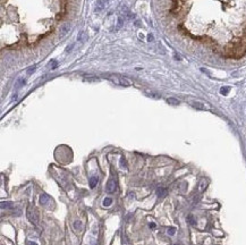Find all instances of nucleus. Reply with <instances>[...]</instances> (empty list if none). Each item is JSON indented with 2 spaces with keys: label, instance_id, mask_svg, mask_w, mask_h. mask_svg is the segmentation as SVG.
<instances>
[{
  "label": "nucleus",
  "instance_id": "nucleus-1",
  "mask_svg": "<svg viewBox=\"0 0 246 245\" xmlns=\"http://www.w3.org/2000/svg\"><path fill=\"white\" fill-rule=\"evenodd\" d=\"M246 53V39L237 43H230L226 48V57L228 58H240Z\"/></svg>",
  "mask_w": 246,
  "mask_h": 245
},
{
  "label": "nucleus",
  "instance_id": "nucleus-2",
  "mask_svg": "<svg viewBox=\"0 0 246 245\" xmlns=\"http://www.w3.org/2000/svg\"><path fill=\"white\" fill-rule=\"evenodd\" d=\"M107 78L109 81H111L112 83L120 85V86H131L134 84V82L131 78L119 75V74H109V75H107Z\"/></svg>",
  "mask_w": 246,
  "mask_h": 245
},
{
  "label": "nucleus",
  "instance_id": "nucleus-3",
  "mask_svg": "<svg viewBox=\"0 0 246 245\" xmlns=\"http://www.w3.org/2000/svg\"><path fill=\"white\" fill-rule=\"evenodd\" d=\"M27 218L30 219V221H31L32 224L38 225L39 212H38V209L35 206H28V209H27Z\"/></svg>",
  "mask_w": 246,
  "mask_h": 245
},
{
  "label": "nucleus",
  "instance_id": "nucleus-4",
  "mask_svg": "<svg viewBox=\"0 0 246 245\" xmlns=\"http://www.w3.org/2000/svg\"><path fill=\"white\" fill-rule=\"evenodd\" d=\"M117 188V182L115 178H110L107 183V186H106V191L108 193H114Z\"/></svg>",
  "mask_w": 246,
  "mask_h": 245
},
{
  "label": "nucleus",
  "instance_id": "nucleus-5",
  "mask_svg": "<svg viewBox=\"0 0 246 245\" xmlns=\"http://www.w3.org/2000/svg\"><path fill=\"white\" fill-rule=\"evenodd\" d=\"M172 1V8H171V13L176 14L179 12V9L182 8V1L180 0H171Z\"/></svg>",
  "mask_w": 246,
  "mask_h": 245
},
{
  "label": "nucleus",
  "instance_id": "nucleus-6",
  "mask_svg": "<svg viewBox=\"0 0 246 245\" xmlns=\"http://www.w3.org/2000/svg\"><path fill=\"white\" fill-rule=\"evenodd\" d=\"M70 28H72V27H70L69 24H64V25L60 26V31H59V33H60V36H61V38L66 36V35L69 33Z\"/></svg>",
  "mask_w": 246,
  "mask_h": 245
},
{
  "label": "nucleus",
  "instance_id": "nucleus-7",
  "mask_svg": "<svg viewBox=\"0 0 246 245\" xmlns=\"http://www.w3.org/2000/svg\"><path fill=\"white\" fill-rule=\"evenodd\" d=\"M208 184H209L208 179H207V178H202V179L200 181V183H199V186H197L199 192H200V193L204 192V191H205V188L208 187Z\"/></svg>",
  "mask_w": 246,
  "mask_h": 245
},
{
  "label": "nucleus",
  "instance_id": "nucleus-8",
  "mask_svg": "<svg viewBox=\"0 0 246 245\" xmlns=\"http://www.w3.org/2000/svg\"><path fill=\"white\" fill-rule=\"evenodd\" d=\"M144 93L145 96H147L149 98H153V99H160V94L159 93H157V92H154V91H151V90H144Z\"/></svg>",
  "mask_w": 246,
  "mask_h": 245
},
{
  "label": "nucleus",
  "instance_id": "nucleus-9",
  "mask_svg": "<svg viewBox=\"0 0 246 245\" xmlns=\"http://www.w3.org/2000/svg\"><path fill=\"white\" fill-rule=\"evenodd\" d=\"M49 201H50V196H49L48 194L43 193V194H41V195H40V203H41V204L45 206Z\"/></svg>",
  "mask_w": 246,
  "mask_h": 245
},
{
  "label": "nucleus",
  "instance_id": "nucleus-10",
  "mask_svg": "<svg viewBox=\"0 0 246 245\" xmlns=\"http://www.w3.org/2000/svg\"><path fill=\"white\" fill-rule=\"evenodd\" d=\"M84 81H88V82H98L100 81L99 76H95V75H84Z\"/></svg>",
  "mask_w": 246,
  "mask_h": 245
},
{
  "label": "nucleus",
  "instance_id": "nucleus-11",
  "mask_svg": "<svg viewBox=\"0 0 246 245\" xmlns=\"http://www.w3.org/2000/svg\"><path fill=\"white\" fill-rule=\"evenodd\" d=\"M167 194H168V191H167V188L160 187V188H158V190H157V195H158V198H160V199L164 198Z\"/></svg>",
  "mask_w": 246,
  "mask_h": 245
},
{
  "label": "nucleus",
  "instance_id": "nucleus-12",
  "mask_svg": "<svg viewBox=\"0 0 246 245\" xmlns=\"http://www.w3.org/2000/svg\"><path fill=\"white\" fill-rule=\"evenodd\" d=\"M0 206H1L2 210H5V209H10V208H13V202H10V201H1Z\"/></svg>",
  "mask_w": 246,
  "mask_h": 245
},
{
  "label": "nucleus",
  "instance_id": "nucleus-13",
  "mask_svg": "<svg viewBox=\"0 0 246 245\" xmlns=\"http://www.w3.org/2000/svg\"><path fill=\"white\" fill-rule=\"evenodd\" d=\"M191 106H192V107H194V108H196V109H200V110L205 109V106H204L202 102H197V101H193V102H191Z\"/></svg>",
  "mask_w": 246,
  "mask_h": 245
},
{
  "label": "nucleus",
  "instance_id": "nucleus-14",
  "mask_svg": "<svg viewBox=\"0 0 246 245\" xmlns=\"http://www.w3.org/2000/svg\"><path fill=\"white\" fill-rule=\"evenodd\" d=\"M167 102L169 104H172V106H178L179 104V100H177L175 98H168L167 99Z\"/></svg>",
  "mask_w": 246,
  "mask_h": 245
},
{
  "label": "nucleus",
  "instance_id": "nucleus-15",
  "mask_svg": "<svg viewBox=\"0 0 246 245\" xmlns=\"http://www.w3.org/2000/svg\"><path fill=\"white\" fill-rule=\"evenodd\" d=\"M96 184H98V178L96 177H91L90 178V187L91 188H94L96 186Z\"/></svg>",
  "mask_w": 246,
  "mask_h": 245
},
{
  "label": "nucleus",
  "instance_id": "nucleus-16",
  "mask_svg": "<svg viewBox=\"0 0 246 245\" xmlns=\"http://www.w3.org/2000/svg\"><path fill=\"white\" fill-rule=\"evenodd\" d=\"M74 228H75L76 230H82V228H83V224H82V221H75L74 222Z\"/></svg>",
  "mask_w": 246,
  "mask_h": 245
},
{
  "label": "nucleus",
  "instance_id": "nucleus-17",
  "mask_svg": "<svg viewBox=\"0 0 246 245\" xmlns=\"http://www.w3.org/2000/svg\"><path fill=\"white\" fill-rule=\"evenodd\" d=\"M112 204V199L111 198H106L104 200H103V206H109Z\"/></svg>",
  "mask_w": 246,
  "mask_h": 245
},
{
  "label": "nucleus",
  "instance_id": "nucleus-18",
  "mask_svg": "<svg viewBox=\"0 0 246 245\" xmlns=\"http://www.w3.org/2000/svg\"><path fill=\"white\" fill-rule=\"evenodd\" d=\"M230 91V88H228V86H225V88H221L220 90V93L221 94H223V96H226V94H228V92Z\"/></svg>",
  "mask_w": 246,
  "mask_h": 245
},
{
  "label": "nucleus",
  "instance_id": "nucleus-19",
  "mask_svg": "<svg viewBox=\"0 0 246 245\" xmlns=\"http://www.w3.org/2000/svg\"><path fill=\"white\" fill-rule=\"evenodd\" d=\"M175 233H176V228H174V227H171V228L168 229V234L169 235H175Z\"/></svg>",
  "mask_w": 246,
  "mask_h": 245
},
{
  "label": "nucleus",
  "instance_id": "nucleus-20",
  "mask_svg": "<svg viewBox=\"0 0 246 245\" xmlns=\"http://www.w3.org/2000/svg\"><path fill=\"white\" fill-rule=\"evenodd\" d=\"M123 245H129L128 239H127V237L125 236V235H123Z\"/></svg>",
  "mask_w": 246,
  "mask_h": 245
},
{
  "label": "nucleus",
  "instance_id": "nucleus-21",
  "mask_svg": "<svg viewBox=\"0 0 246 245\" xmlns=\"http://www.w3.org/2000/svg\"><path fill=\"white\" fill-rule=\"evenodd\" d=\"M34 69H35V66H33V67H30V68H28V71H27V74H28V75H31L32 73L34 71Z\"/></svg>",
  "mask_w": 246,
  "mask_h": 245
},
{
  "label": "nucleus",
  "instance_id": "nucleus-22",
  "mask_svg": "<svg viewBox=\"0 0 246 245\" xmlns=\"http://www.w3.org/2000/svg\"><path fill=\"white\" fill-rule=\"evenodd\" d=\"M188 221L192 224V225H195V220H194V218H193L192 216H189L188 217Z\"/></svg>",
  "mask_w": 246,
  "mask_h": 245
},
{
  "label": "nucleus",
  "instance_id": "nucleus-23",
  "mask_svg": "<svg viewBox=\"0 0 246 245\" xmlns=\"http://www.w3.org/2000/svg\"><path fill=\"white\" fill-rule=\"evenodd\" d=\"M150 227H151L152 229H154V228H155V227H157V225H155V224H154V222H151V224H150Z\"/></svg>",
  "mask_w": 246,
  "mask_h": 245
},
{
  "label": "nucleus",
  "instance_id": "nucleus-24",
  "mask_svg": "<svg viewBox=\"0 0 246 245\" xmlns=\"http://www.w3.org/2000/svg\"><path fill=\"white\" fill-rule=\"evenodd\" d=\"M28 245H38L35 242H28Z\"/></svg>",
  "mask_w": 246,
  "mask_h": 245
},
{
  "label": "nucleus",
  "instance_id": "nucleus-25",
  "mask_svg": "<svg viewBox=\"0 0 246 245\" xmlns=\"http://www.w3.org/2000/svg\"><path fill=\"white\" fill-rule=\"evenodd\" d=\"M152 39H153V38H152V35H149V41H151Z\"/></svg>",
  "mask_w": 246,
  "mask_h": 245
}]
</instances>
